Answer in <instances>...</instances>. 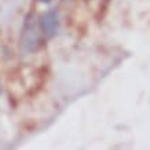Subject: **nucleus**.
<instances>
[{"label": "nucleus", "mask_w": 150, "mask_h": 150, "mask_svg": "<svg viewBox=\"0 0 150 150\" xmlns=\"http://www.w3.org/2000/svg\"><path fill=\"white\" fill-rule=\"evenodd\" d=\"M0 92H1V87H0Z\"/></svg>", "instance_id": "nucleus-4"}, {"label": "nucleus", "mask_w": 150, "mask_h": 150, "mask_svg": "<svg viewBox=\"0 0 150 150\" xmlns=\"http://www.w3.org/2000/svg\"><path fill=\"white\" fill-rule=\"evenodd\" d=\"M40 23L33 14H28L19 36V50L23 54H33L40 48Z\"/></svg>", "instance_id": "nucleus-1"}, {"label": "nucleus", "mask_w": 150, "mask_h": 150, "mask_svg": "<svg viewBox=\"0 0 150 150\" xmlns=\"http://www.w3.org/2000/svg\"><path fill=\"white\" fill-rule=\"evenodd\" d=\"M40 3H44V4H48V3H51L52 0H39Z\"/></svg>", "instance_id": "nucleus-3"}, {"label": "nucleus", "mask_w": 150, "mask_h": 150, "mask_svg": "<svg viewBox=\"0 0 150 150\" xmlns=\"http://www.w3.org/2000/svg\"><path fill=\"white\" fill-rule=\"evenodd\" d=\"M39 23H40V29L46 39H54L58 35L59 30V18L58 13L54 8L47 10L39 17Z\"/></svg>", "instance_id": "nucleus-2"}]
</instances>
